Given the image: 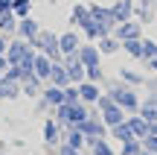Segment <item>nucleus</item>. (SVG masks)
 <instances>
[{
  "instance_id": "32",
  "label": "nucleus",
  "mask_w": 157,
  "mask_h": 155,
  "mask_svg": "<svg viewBox=\"0 0 157 155\" xmlns=\"http://www.w3.org/2000/svg\"><path fill=\"white\" fill-rule=\"evenodd\" d=\"M122 79H128V82H134V85H140V76L131 73V70H122Z\"/></svg>"
},
{
  "instance_id": "27",
  "label": "nucleus",
  "mask_w": 157,
  "mask_h": 155,
  "mask_svg": "<svg viewBox=\"0 0 157 155\" xmlns=\"http://www.w3.org/2000/svg\"><path fill=\"white\" fill-rule=\"evenodd\" d=\"M64 103H82V97H78V88H64Z\"/></svg>"
},
{
  "instance_id": "34",
  "label": "nucleus",
  "mask_w": 157,
  "mask_h": 155,
  "mask_svg": "<svg viewBox=\"0 0 157 155\" xmlns=\"http://www.w3.org/2000/svg\"><path fill=\"white\" fill-rule=\"evenodd\" d=\"M6 67H9V59H6V56H0V76H3V70Z\"/></svg>"
},
{
  "instance_id": "4",
  "label": "nucleus",
  "mask_w": 157,
  "mask_h": 155,
  "mask_svg": "<svg viewBox=\"0 0 157 155\" xmlns=\"http://www.w3.org/2000/svg\"><path fill=\"white\" fill-rule=\"evenodd\" d=\"M76 129H78V132H82L87 141H93V138H102V135H105V123H102V120H93V117L82 120Z\"/></svg>"
},
{
  "instance_id": "11",
  "label": "nucleus",
  "mask_w": 157,
  "mask_h": 155,
  "mask_svg": "<svg viewBox=\"0 0 157 155\" xmlns=\"http://www.w3.org/2000/svg\"><path fill=\"white\" fill-rule=\"evenodd\" d=\"M58 47H61V56H73V53H78V35L76 32H64L61 38H58Z\"/></svg>"
},
{
  "instance_id": "10",
  "label": "nucleus",
  "mask_w": 157,
  "mask_h": 155,
  "mask_svg": "<svg viewBox=\"0 0 157 155\" xmlns=\"http://www.w3.org/2000/svg\"><path fill=\"white\" fill-rule=\"evenodd\" d=\"M50 85H58V88H67V85H70L67 67H64L61 62H52V70H50Z\"/></svg>"
},
{
  "instance_id": "23",
  "label": "nucleus",
  "mask_w": 157,
  "mask_h": 155,
  "mask_svg": "<svg viewBox=\"0 0 157 155\" xmlns=\"http://www.w3.org/2000/svg\"><path fill=\"white\" fill-rule=\"evenodd\" d=\"M113 135H117L119 141H134V135H131V126H128V123H119V126H113Z\"/></svg>"
},
{
  "instance_id": "22",
  "label": "nucleus",
  "mask_w": 157,
  "mask_h": 155,
  "mask_svg": "<svg viewBox=\"0 0 157 155\" xmlns=\"http://www.w3.org/2000/svg\"><path fill=\"white\" fill-rule=\"evenodd\" d=\"M87 18H90V9H87V6H82V3L73 6V23H84Z\"/></svg>"
},
{
  "instance_id": "2",
  "label": "nucleus",
  "mask_w": 157,
  "mask_h": 155,
  "mask_svg": "<svg viewBox=\"0 0 157 155\" xmlns=\"http://www.w3.org/2000/svg\"><path fill=\"white\" fill-rule=\"evenodd\" d=\"M99 108H102V123H105V126L113 129V126L122 123V108H119L111 97H99Z\"/></svg>"
},
{
  "instance_id": "29",
  "label": "nucleus",
  "mask_w": 157,
  "mask_h": 155,
  "mask_svg": "<svg viewBox=\"0 0 157 155\" xmlns=\"http://www.w3.org/2000/svg\"><path fill=\"white\" fill-rule=\"evenodd\" d=\"M137 152H140V144H137V141H125L122 155H137Z\"/></svg>"
},
{
  "instance_id": "28",
  "label": "nucleus",
  "mask_w": 157,
  "mask_h": 155,
  "mask_svg": "<svg viewBox=\"0 0 157 155\" xmlns=\"http://www.w3.org/2000/svg\"><path fill=\"white\" fill-rule=\"evenodd\" d=\"M84 76H87L90 82H99V76H102V70H99V64H96V67H84Z\"/></svg>"
},
{
  "instance_id": "7",
  "label": "nucleus",
  "mask_w": 157,
  "mask_h": 155,
  "mask_svg": "<svg viewBox=\"0 0 157 155\" xmlns=\"http://www.w3.org/2000/svg\"><path fill=\"white\" fill-rule=\"evenodd\" d=\"M82 29H84V38H93V41L108 35V27H105V23H99L96 18H87V21L82 23Z\"/></svg>"
},
{
  "instance_id": "3",
  "label": "nucleus",
  "mask_w": 157,
  "mask_h": 155,
  "mask_svg": "<svg viewBox=\"0 0 157 155\" xmlns=\"http://www.w3.org/2000/svg\"><path fill=\"white\" fill-rule=\"evenodd\" d=\"M50 70H52V59L44 56V53H35V59H32V73L38 76L41 82H50Z\"/></svg>"
},
{
  "instance_id": "6",
  "label": "nucleus",
  "mask_w": 157,
  "mask_h": 155,
  "mask_svg": "<svg viewBox=\"0 0 157 155\" xmlns=\"http://www.w3.org/2000/svg\"><path fill=\"white\" fill-rule=\"evenodd\" d=\"M61 64L67 67V76H70V82H84V64L78 62V56H67Z\"/></svg>"
},
{
  "instance_id": "26",
  "label": "nucleus",
  "mask_w": 157,
  "mask_h": 155,
  "mask_svg": "<svg viewBox=\"0 0 157 155\" xmlns=\"http://www.w3.org/2000/svg\"><path fill=\"white\" fill-rule=\"evenodd\" d=\"M113 50H117V41L113 38H108V35L99 38V53H113Z\"/></svg>"
},
{
  "instance_id": "14",
  "label": "nucleus",
  "mask_w": 157,
  "mask_h": 155,
  "mask_svg": "<svg viewBox=\"0 0 157 155\" xmlns=\"http://www.w3.org/2000/svg\"><path fill=\"white\" fill-rule=\"evenodd\" d=\"M21 94V82H9L0 76V100H15Z\"/></svg>"
},
{
  "instance_id": "33",
  "label": "nucleus",
  "mask_w": 157,
  "mask_h": 155,
  "mask_svg": "<svg viewBox=\"0 0 157 155\" xmlns=\"http://www.w3.org/2000/svg\"><path fill=\"white\" fill-rule=\"evenodd\" d=\"M6 50H9V38L0 32V56H6Z\"/></svg>"
},
{
  "instance_id": "21",
  "label": "nucleus",
  "mask_w": 157,
  "mask_h": 155,
  "mask_svg": "<svg viewBox=\"0 0 157 155\" xmlns=\"http://www.w3.org/2000/svg\"><path fill=\"white\" fill-rule=\"evenodd\" d=\"M0 29H3V32H15L17 29V18L15 15H0Z\"/></svg>"
},
{
  "instance_id": "35",
  "label": "nucleus",
  "mask_w": 157,
  "mask_h": 155,
  "mask_svg": "<svg viewBox=\"0 0 157 155\" xmlns=\"http://www.w3.org/2000/svg\"><path fill=\"white\" fill-rule=\"evenodd\" d=\"M148 64H151V67L157 70V56H154V59H148Z\"/></svg>"
},
{
  "instance_id": "16",
  "label": "nucleus",
  "mask_w": 157,
  "mask_h": 155,
  "mask_svg": "<svg viewBox=\"0 0 157 155\" xmlns=\"http://www.w3.org/2000/svg\"><path fill=\"white\" fill-rule=\"evenodd\" d=\"M131 18V0H119L113 6V21H128Z\"/></svg>"
},
{
  "instance_id": "18",
  "label": "nucleus",
  "mask_w": 157,
  "mask_h": 155,
  "mask_svg": "<svg viewBox=\"0 0 157 155\" xmlns=\"http://www.w3.org/2000/svg\"><path fill=\"white\" fill-rule=\"evenodd\" d=\"M84 141H87V138H84V135L78 132L76 126H70V135H67V141H64V144H67V146H73V149H82V146H84Z\"/></svg>"
},
{
  "instance_id": "15",
  "label": "nucleus",
  "mask_w": 157,
  "mask_h": 155,
  "mask_svg": "<svg viewBox=\"0 0 157 155\" xmlns=\"http://www.w3.org/2000/svg\"><path fill=\"white\" fill-rule=\"evenodd\" d=\"M128 126H131V135L134 138H146L148 135V120H143V117H131Z\"/></svg>"
},
{
  "instance_id": "24",
  "label": "nucleus",
  "mask_w": 157,
  "mask_h": 155,
  "mask_svg": "<svg viewBox=\"0 0 157 155\" xmlns=\"http://www.w3.org/2000/svg\"><path fill=\"white\" fill-rule=\"evenodd\" d=\"M29 9H32V3H12V15L21 21V18H29Z\"/></svg>"
},
{
  "instance_id": "31",
  "label": "nucleus",
  "mask_w": 157,
  "mask_h": 155,
  "mask_svg": "<svg viewBox=\"0 0 157 155\" xmlns=\"http://www.w3.org/2000/svg\"><path fill=\"white\" fill-rule=\"evenodd\" d=\"M0 15H12V0H0Z\"/></svg>"
},
{
  "instance_id": "9",
  "label": "nucleus",
  "mask_w": 157,
  "mask_h": 155,
  "mask_svg": "<svg viewBox=\"0 0 157 155\" xmlns=\"http://www.w3.org/2000/svg\"><path fill=\"white\" fill-rule=\"evenodd\" d=\"M78 62H82L84 67H96V64H99V50H96L93 44H82L78 47Z\"/></svg>"
},
{
  "instance_id": "1",
  "label": "nucleus",
  "mask_w": 157,
  "mask_h": 155,
  "mask_svg": "<svg viewBox=\"0 0 157 155\" xmlns=\"http://www.w3.org/2000/svg\"><path fill=\"white\" fill-rule=\"evenodd\" d=\"M90 114L84 108V103H61V105H56V120L64 123V126H78Z\"/></svg>"
},
{
  "instance_id": "12",
  "label": "nucleus",
  "mask_w": 157,
  "mask_h": 155,
  "mask_svg": "<svg viewBox=\"0 0 157 155\" xmlns=\"http://www.w3.org/2000/svg\"><path fill=\"white\" fill-rule=\"evenodd\" d=\"M78 97H82V103H99L102 94H99V88L87 79V82H78Z\"/></svg>"
},
{
  "instance_id": "19",
  "label": "nucleus",
  "mask_w": 157,
  "mask_h": 155,
  "mask_svg": "<svg viewBox=\"0 0 157 155\" xmlns=\"http://www.w3.org/2000/svg\"><path fill=\"white\" fill-rule=\"evenodd\" d=\"M44 141H47V144H58V123H56V120H47V126H44Z\"/></svg>"
},
{
  "instance_id": "8",
  "label": "nucleus",
  "mask_w": 157,
  "mask_h": 155,
  "mask_svg": "<svg viewBox=\"0 0 157 155\" xmlns=\"http://www.w3.org/2000/svg\"><path fill=\"white\" fill-rule=\"evenodd\" d=\"M111 100L119 105V108H137V97L131 91H125V88H113V91H111Z\"/></svg>"
},
{
  "instance_id": "30",
  "label": "nucleus",
  "mask_w": 157,
  "mask_h": 155,
  "mask_svg": "<svg viewBox=\"0 0 157 155\" xmlns=\"http://www.w3.org/2000/svg\"><path fill=\"white\" fill-rule=\"evenodd\" d=\"M146 149L148 152H157V135H151V138L146 135Z\"/></svg>"
},
{
  "instance_id": "5",
  "label": "nucleus",
  "mask_w": 157,
  "mask_h": 155,
  "mask_svg": "<svg viewBox=\"0 0 157 155\" xmlns=\"http://www.w3.org/2000/svg\"><path fill=\"white\" fill-rule=\"evenodd\" d=\"M38 32H41V29H38V23H35L32 18H21V21H17V29H15V35H17V38L32 41Z\"/></svg>"
},
{
  "instance_id": "36",
  "label": "nucleus",
  "mask_w": 157,
  "mask_h": 155,
  "mask_svg": "<svg viewBox=\"0 0 157 155\" xmlns=\"http://www.w3.org/2000/svg\"><path fill=\"white\" fill-rule=\"evenodd\" d=\"M12 3H35V0H12Z\"/></svg>"
},
{
  "instance_id": "13",
  "label": "nucleus",
  "mask_w": 157,
  "mask_h": 155,
  "mask_svg": "<svg viewBox=\"0 0 157 155\" xmlns=\"http://www.w3.org/2000/svg\"><path fill=\"white\" fill-rule=\"evenodd\" d=\"M44 100H47V105H61L64 103V88H58V85H47L44 88Z\"/></svg>"
},
{
  "instance_id": "17",
  "label": "nucleus",
  "mask_w": 157,
  "mask_h": 155,
  "mask_svg": "<svg viewBox=\"0 0 157 155\" xmlns=\"http://www.w3.org/2000/svg\"><path fill=\"white\" fill-rule=\"evenodd\" d=\"M137 35H140V27H137V23H128V21H122V27L117 29V38H137Z\"/></svg>"
},
{
  "instance_id": "20",
  "label": "nucleus",
  "mask_w": 157,
  "mask_h": 155,
  "mask_svg": "<svg viewBox=\"0 0 157 155\" xmlns=\"http://www.w3.org/2000/svg\"><path fill=\"white\" fill-rule=\"evenodd\" d=\"M87 144H90V149H93V155H113L111 146H108L102 138H93V141H87Z\"/></svg>"
},
{
  "instance_id": "25",
  "label": "nucleus",
  "mask_w": 157,
  "mask_h": 155,
  "mask_svg": "<svg viewBox=\"0 0 157 155\" xmlns=\"http://www.w3.org/2000/svg\"><path fill=\"white\" fill-rule=\"evenodd\" d=\"M125 50H128L131 56H143V41H137V38H128V41H125Z\"/></svg>"
}]
</instances>
